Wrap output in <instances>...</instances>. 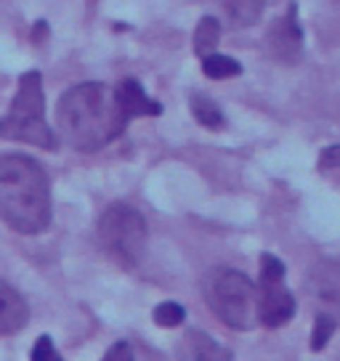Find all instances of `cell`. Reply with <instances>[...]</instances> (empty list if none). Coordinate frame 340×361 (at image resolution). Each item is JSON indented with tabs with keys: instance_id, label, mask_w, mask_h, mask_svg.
I'll list each match as a JSON object with an SVG mask.
<instances>
[{
	"instance_id": "obj_1",
	"label": "cell",
	"mask_w": 340,
	"mask_h": 361,
	"mask_svg": "<svg viewBox=\"0 0 340 361\" xmlns=\"http://www.w3.org/2000/svg\"><path fill=\"white\" fill-rule=\"evenodd\" d=\"M130 117L117 88L107 82H80L56 104V133L78 152H99L125 130Z\"/></svg>"
},
{
	"instance_id": "obj_2",
	"label": "cell",
	"mask_w": 340,
	"mask_h": 361,
	"mask_svg": "<svg viewBox=\"0 0 340 361\" xmlns=\"http://www.w3.org/2000/svg\"><path fill=\"white\" fill-rule=\"evenodd\" d=\"M0 221L19 234H40L51 224L48 176L32 157H0Z\"/></svg>"
},
{
	"instance_id": "obj_3",
	"label": "cell",
	"mask_w": 340,
	"mask_h": 361,
	"mask_svg": "<svg viewBox=\"0 0 340 361\" xmlns=\"http://www.w3.org/2000/svg\"><path fill=\"white\" fill-rule=\"evenodd\" d=\"M0 138L19 141L37 149H54L56 135L46 120V96L40 72H24L19 80V90L13 96L8 112L0 117Z\"/></svg>"
},
{
	"instance_id": "obj_4",
	"label": "cell",
	"mask_w": 340,
	"mask_h": 361,
	"mask_svg": "<svg viewBox=\"0 0 340 361\" xmlns=\"http://www.w3.org/2000/svg\"><path fill=\"white\" fill-rule=\"evenodd\" d=\"M213 314L231 329H250L258 322V287L234 269H213L202 282Z\"/></svg>"
},
{
	"instance_id": "obj_5",
	"label": "cell",
	"mask_w": 340,
	"mask_h": 361,
	"mask_svg": "<svg viewBox=\"0 0 340 361\" xmlns=\"http://www.w3.org/2000/svg\"><path fill=\"white\" fill-rule=\"evenodd\" d=\"M99 242L117 266L133 269L147 250L144 215L125 202L109 204L99 218Z\"/></svg>"
},
{
	"instance_id": "obj_6",
	"label": "cell",
	"mask_w": 340,
	"mask_h": 361,
	"mask_svg": "<svg viewBox=\"0 0 340 361\" xmlns=\"http://www.w3.org/2000/svg\"><path fill=\"white\" fill-rule=\"evenodd\" d=\"M295 316V298L284 287V263L272 252L261 255V279H258V322L277 329Z\"/></svg>"
},
{
	"instance_id": "obj_7",
	"label": "cell",
	"mask_w": 340,
	"mask_h": 361,
	"mask_svg": "<svg viewBox=\"0 0 340 361\" xmlns=\"http://www.w3.org/2000/svg\"><path fill=\"white\" fill-rule=\"evenodd\" d=\"M266 43L269 51L277 61L282 64H295L303 56V32L298 24V6H290L287 13H282L279 19H274L269 32H266Z\"/></svg>"
},
{
	"instance_id": "obj_8",
	"label": "cell",
	"mask_w": 340,
	"mask_h": 361,
	"mask_svg": "<svg viewBox=\"0 0 340 361\" xmlns=\"http://www.w3.org/2000/svg\"><path fill=\"white\" fill-rule=\"evenodd\" d=\"M308 293L322 305H327L329 314H340V263H319L308 274Z\"/></svg>"
},
{
	"instance_id": "obj_9",
	"label": "cell",
	"mask_w": 340,
	"mask_h": 361,
	"mask_svg": "<svg viewBox=\"0 0 340 361\" xmlns=\"http://www.w3.org/2000/svg\"><path fill=\"white\" fill-rule=\"evenodd\" d=\"M30 308L8 282L0 279V335H13L27 324Z\"/></svg>"
},
{
	"instance_id": "obj_10",
	"label": "cell",
	"mask_w": 340,
	"mask_h": 361,
	"mask_svg": "<svg viewBox=\"0 0 340 361\" xmlns=\"http://www.w3.org/2000/svg\"><path fill=\"white\" fill-rule=\"evenodd\" d=\"M114 88H117V96H120V102H123L125 112H128L130 120L133 117H157V114H162V104L149 99L147 90L141 88L138 80L128 78L123 82H117Z\"/></svg>"
},
{
	"instance_id": "obj_11",
	"label": "cell",
	"mask_w": 340,
	"mask_h": 361,
	"mask_svg": "<svg viewBox=\"0 0 340 361\" xmlns=\"http://www.w3.org/2000/svg\"><path fill=\"white\" fill-rule=\"evenodd\" d=\"M266 0H221V11L231 27H253L261 19Z\"/></svg>"
},
{
	"instance_id": "obj_12",
	"label": "cell",
	"mask_w": 340,
	"mask_h": 361,
	"mask_svg": "<svg viewBox=\"0 0 340 361\" xmlns=\"http://www.w3.org/2000/svg\"><path fill=\"white\" fill-rule=\"evenodd\" d=\"M218 40H221V22L216 16H202L197 30H194V54L205 59L207 54H213Z\"/></svg>"
},
{
	"instance_id": "obj_13",
	"label": "cell",
	"mask_w": 340,
	"mask_h": 361,
	"mask_svg": "<svg viewBox=\"0 0 340 361\" xmlns=\"http://www.w3.org/2000/svg\"><path fill=\"white\" fill-rule=\"evenodd\" d=\"M202 72L210 80H229L242 75V64L231 56H221V54H207L202 59Z\"/></svg>"
},
{
	"instance_id": "obj_14",
	"label": "cell",
	"mask_w": 340,
	"mask_h": 361,
	"mask_svg": "<svg viewBox=\"0 0 340 361\" xmlns=\"http://www.w3.org/2000/svg\"><path fill=\"white\" fill-rule=\"evenodd\" d=\"M192 114L197 123H202L205 128H210V130H218V128H224V112L218 109L216 102H210L207 96H192Z\"/></svg>"
},
{
	"instance_id": "obj_15",
	"label": "cell",
	"mask_w": 340,
	"mask_h": 361,
	"mask_svg": "<svg viewBox=\"0 0 340 361\" xmlns=\"http://www.w3.org/2000/svg\"><path fill=\"white\" fill-rule=\"evenodd\" d=\"M189 343H192L194 359H229V356H231L226 348L216 345V343L207 338V335H202V332H192V335H189Z\"/></svg>"
},
{
	"instance_id": "obj_16",
	"label": "cell",
	"mask_w": 340,
	"mask_h": 361,
	"mask_svg": "<svg viewBox=\"0 0 340 361\" xmlns=\"http://www.w3.org/2000/svg\"><path fill=\"white\" fill-rule=\"evenodd\" d=\"M335 327H338V322H335V316L332 314H319L317 322H314V335H311V348L314 350H322L327 345V340L335 335Z\"/></svg>"
},
{
	"instance_id": "obj_17",
	"label": "cell",
	"mask_w": 340,
	"mask_h": 361,
	"mask_svg": "<svg viewBox=\"0 0 340 361\" xmlns=\"http://www.w3.org/2000/svg\"><path fill=\"white\" fill-rule=\"evenodd\" d=\"M183 319H186L183 305L173 303V300H168V303H159L157 308H154V322H157L159 327H178Z\"/></svg>"
},
{
	"instance_id": "obj_18",
	"label": "cell",
	"mask_w": 340,
	"mask_h": 361,
	"mask_svg": "<svg viewBox=\"0 0 340 361\" xmlns=\"http://www.w3.org/2000/svg\"><path fill=\"white\" fill-rule=\"evenodd\" d=\"M35 361H43V359H59L56 348H54V343H51V338L48 335H43V338L37 340V345L32 348V353H30Z\"/></svg>"
},
{
	"instance_id": "obj_19",
	"label": "cell",
	"mask_w": 340,
	"mask_h": 361,
	"mask_svg": "<svg viewBox=\"0 0 340 361\" xmlns=\"http://www.w3.org/2000/svg\"><path fill=\"white\" fill-rule=\"evenodd\" d=\"M319 168L322 170H340V144L338 147H327L319 157Z\"/></svg>"
},
{
	"instance_id": "obj_20",
	"label": "cell",
	"mask_w": 340,
	"mask_h": 361,
	"mask_svg": "<svg viewBox=\"0 0 340 361\" xmlns=\"http://www.w3.org/2000/svg\"><path fill=\"white\" fill-rule=\"evenodd\" d=\"M104 359H133V350L128 348V343H117L104 353Z\"/></svg>"
}]
</instances>
